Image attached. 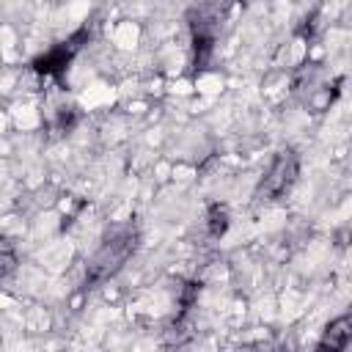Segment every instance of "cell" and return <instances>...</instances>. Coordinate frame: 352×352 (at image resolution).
Wrapping results in <instances>:
<instances>
[{"instance_id":"1","label":"cell","mask_w":352,"mask_h":352,"mask_svg":"<svg viewBox=\"0 0 352 352\" xmlns=\"http://www.w3.org/2000/svg\"><path fill=\"white\" fill-rule=\"evenodd\" d=\"M135 245H138V234L135 228H116L113 234H107L102 239V245L96 248L94 258L88 261V280L91 283H102L107 280L110 275H116L124 261L135 253Z\"/></svg>"},{"instance_id":"2","label":"cell","mask_w":352,"mask_h":352,"mask_svg":"<svg viewBox=\"0 0 352 352\" xmlns=\"http://www.w3.org/2000/svg\"><path fill=\"white\" fill-rule=\"evenodd\" d=\"M294 176H297V157H294L292 151H283V154L272 162V168H270V173L264 176V184H261V187H267L270 195H278V192H283V190L294 182Z\"/></svg>"},{"instance_id":"3","label":"cell","mask_w":352,"mask_h":352,"mask_svg":"<svg viewBox=\"0 0 352 352\" xmlns=\"http://www.w3.org/2000/svg\"><path fill=\"white\" fill-rule=\"evenodd\" d=\"M346 341H349V319L341 316L327 327V333H324V338H322L316 352H344Z\"/></svg>"},{"instance_id":"4","label":"cell","mask_w":352,"mask_h":352,"mask_svg":"<svg viewBox=\"0 0 352 352\" xmlns=\"http://www.w3.org/2000/svg\"><path fill=\"white\" fill-rule=\"evenodd\" d=\"M228 228V212L223 206H212L209 209V234L212 236H223Z\"/></svg>"}]
</instances>
